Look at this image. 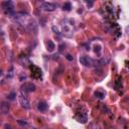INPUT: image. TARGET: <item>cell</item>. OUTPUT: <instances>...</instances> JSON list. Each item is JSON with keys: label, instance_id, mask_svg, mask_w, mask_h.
<instances>
[{"label": "cell", "instance_id": "obj_1", "mask_svg": "<svg viewBox=\"0 0 129 129\" xmlns=\"http://www.w3.org/2000/svg\"><path fill=\"white\" fill-rule=\"evenodd\" d=\"M36 89V86L32 83H24L21 86V92L22 93H30V92H34Z\"/></svg>", "mask_w": 129, "mask_h": 129}, {"label": "cell", "instance_id": "obj_2", "mask_svg": "<svg viewBox=\"0 0 129 129\" xmlns=\"http://www.w3.org/2000/svg\"><path fill=\"white\" fill-rule=\"evenodd\" d=\"M18 100H19V103L21 105V107H23L24 109H29L30 108V103L29 101L27 100V98L25 96H23V93H20L19 96H18Z\"/></svg>", "mask_w": 129, "mask_h": 129}, {"label": "cell", "instance_id": "obj_3", "mask_svg": "<svg viewBox=\"0 0 129 129\" xmlns=\"http://www.w3.org/2000/svg\"><path fill=\"white\" fill-rule=\"evenodd\" d=\"M63 32L67 36L71 37L73 35V33H74V27H73V24L65 22L64 25H63Z\"/></svg>", "mask_w": 129, "mask_h": 129}, {"label": "cell", "instance_id": "obj_4", "mask_svg": "<svg viewBox=\"0 0 129 129\" xmlns=\"http://www.w3.org/2000/svg\"><path fill=\"white\" fill-rule=\"evenodd\" d=\"M41 8L44 11H48V12H52V11H54L55 8H57V5L54 3L52 2H43L41 4Z\"/></svg>", "mask_w": 129, "mask_h": 129}, {"label": "cell", "instance_id": "obj_5", "mask_svg": "<svg viewBox=\"0 0 129 129\" xmlns=\"http://www.w3.org/2000/svg\"><path fill=\"white\" fill-rule=\"evenodd\" d=\"M80 63L83 66H85V67H92L93 66V60L91 58L84 55V57H81L80 58Z\"/></svg>", "mask_w": 129, "mask_h": 129}, {"label": "cell", "instance_id": "obj_6", "mask_svg": "<svg viewBox=\"0 0 129 129\" xmlns=\"http://www.w3.org/2000/svg\"><path fill=\"white\" fill-rule=\"evenodd\" d=\"M31 70H34V72H32L33 78H35V79H41V71L38 69L37 67H34V66L31 67Z\"/></svg>", "mask_w": 129, "mask_h": 129}, {"label": "cell", "instance_id": "obj_7", "mask_svg": "<svg viewBox=\"0 0 129 129\" xmlns=\"http://www.w3.org/2000/svg\"><path fill=\"white\" fill-rule=\"evenodd\" d=\"M19 60H20V63H21V65L22 66H24V67H28L29 65H30V61H29V59L26 57V55H21V57L19 58Z\"/></svg>", "mask_w": 129, "mask_h": 129}, {"label": "cell", "instance_id": "obj_8", "mask_svg": "<svg viewBox=\"0 0 129 129\" xmlns=\"http://www.w3.org/2000/svg\"><path fill=\"white\" fill-rule=\"evenodd\" d=\"M0 110H1V112L3 114H7L8 111H9V104L6 102H2L1 106H0Z\"/></svg>", "mask_w": 129, "mask_h": 129}, {"label": "cell", "instance_id": "obj_9", "mask_svg": "<svg viewBox=\"0 0 129 129\" xmlns=\"http://www.w3.org/2000/svg\"><path fill=\"white\" fill-rule=\"evenodd\" d=\"M77 120L79 121V122H81V123H86L87 122V120H88V118H87V115L86 114H84V113H79L77 115Z\"/></svg>", "mask_w": 129, "mask_h": 129}, {"label": "cell", "instance_id": "obj_10", "mask_svg": "<svg viewBox=\"0 0 129 129\" xmlns=\"http://www.w3.org/2000/svg\"><path fill=\"white\" fill-rule=\"evenodd\" d=\"M48 107V104L46 102H40V103H38V105H37V109L40 110L41 112L47 111Z\"/></svg>", "mask_w": 129, "mask_h": 129}, {"label": "cell", "instance_id": "obj_11", "mask_svg": "<svg viewBox=\"0 0 129 129\" xmlns=\"http://www.w3.org/2000/svg\"><path fill=\"white\" fill-rule=\"evenodd\" d=\"M2 7L4 8V10L14 8L13 7V3L11 2V1H4V2H2Z\"/></svg>", "mask_w": 129, "mask_h": 129}, {"label": "cell", "instance_id": "obj_12", "mask_svg": "<svg viewBox=\"0 0 129 129\" xmlns=\"http://www.w3.org/2000/svg\"><path fill=\"white\" fill-rule=\"evenodd\" d=\"M47 48H48V52H54V48H55V46H54V43L52 41H47Z\"/></svg>", "mask_w": 129, "mask_h": 129}, {"label": "cell", "instance_id": "obj_13", "mask_svg": "<svg viewBox=\"0 0 129 129\" xmlns=\"http://www.w3.org/2000/svg\"><path fill=\"white\" fill-rule=\"evenodd\" d=\"M71 8H72V5H71L70 2H66V3L63 5V9L66 10V11H70Z\"/></svg>", "mask_w": 129, "mask_h": 129}, {"label": "cell", "instance_id": "obj_14", "mask_svg": "<svg viewBox=\"0 0 129 129\" xmlns=\"http://www.w3.org/2000/svg\"><path fill=\"white\" fill-rule=\"evenodd\" d=\"M95 96H96L97 98H99V99H104L105 94L102 93V92H100V91H97V92H95Z\"/></svg>", "mask_w": 129, "mask_h": 129}, {"label": "cell", "instance_id": "obj_15", "mask_svg": "<svg viewBox=\"0 0 129 129\" xmlns=\"http://www.w3.org/2000/svg\"><path fill=\"white\" fill-rule=\"evenodd\" d=\"M15 97H16V94H15L14 92H12V93H10V94L8 95V96H7L8 100H11V101H12V100H14V99H15Z\"/></svg>", "mask_w": 129, "mask_h": 129}, {"label": "cell", "instance_id": "obj_16", "mask_svg": "<svg viewBox=\"0 0 129 129\" xmlns=\"http://www.w3.org/2000/svg\"><path fill=\"white\" fill-rule=\"evenodd\" d=\"M17 122H18V124H19V125H22V126L27 125V122H26V121H24V120H18Z\"/></svg>", "mask_w": 129, "mask_h": 129}, {"label": "cell", "instance_id": "obj_17", "mask_svg": "<svg viewBox=\"0 0 129 129\" xmlns=\"http://www.w3.org/2000/svg\"><path fill=\"white\" fill-rule=\"evenodd\" d=\"M87 5H88L89 7H92V6H93V2H92V1H88V2H87Z\"/></svg>", "mask_w": 129, "mask_h": 129}, {"label": "cell", "instance_id": "obj_18", "mask_svg": "<svg viewBox=\"0 0 129 129\" xmlns=\"http://www.w3.org/2000/svg\"><path fill=\"white\" fill-rule=\"evenodd\" d=\"M67 59H68L69 61H73V57H72V55L71 54H68V55H67V57H66Z\"/></svg>", "mask_w": 129, "mask_h": 129}, {"label": "cell", "instance_id": "obj_19", "mask_svg": "<svg viewBox=\"0 0 129 129\" xmlns=\"http://www.w3.org/2000/svg\"><path fill=\"white\" fill-rule=\"evenodd\" d=\"M5 129H12V127H11L10 125H8V124H6V125H5V127H4Z\"/></svg>", "mask_w": 129, "mask_h": 129}, {"label": "cell", "instance_id": "obj_20", "mask_svg": "<svg viewBox=\"0 0 129 129\" xmlns=\"http://www.w3.org/2000/svg\"><path fill=\"white\" fill-rule=\"evenodd\" d=\"M1 76H2V71L0 70V77H1Z\"/></svg>", "mask_w": 129, "mask_h": 129}]
</instances>
